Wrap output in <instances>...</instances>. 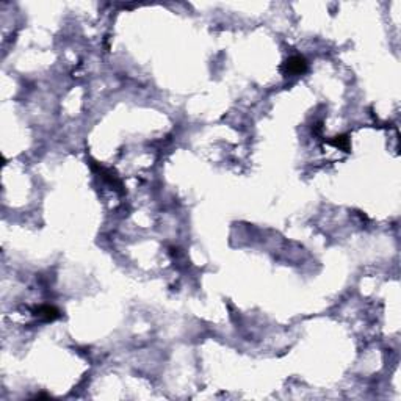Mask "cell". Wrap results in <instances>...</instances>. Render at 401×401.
Instances as JSON below:
<instances>
[{"label": "cell", "instance_id": "7a4b0ae2", "mask_svg": "<svg viewBox=\"0 0 401 401\" xmlns=\"http://www.w3.org/2000/svg\"><path fill=\"white\" fill-rule=\"evenodd\" d=\"M35 315L44 320V322H54L55 318L60 317V312L54 306H39L38 309H35Z\"/></svg>", "mask_w": 401, "mask_h": 401}, {"label": "cell", "instance_id": "3957f363", "mask_svg": "<svg viewBox=\"0 0 401 401\" xmlns=\"http://www.w3.org/2000/svg\"><path fill=\"white\" fill-rule=\"evenodd\" d=\"M331 144H334L335 147H340V149H345L348 150L349 149V139L345 136V135H340V136H335L334 139H331L329 141Z\"/></svg>", "mask_w": 401, "mask_h": 401}, {"label": "cell", "instance_id": "6da1fadb", "mask_svg": "<svg viewBox=\"0 0 401 401\" xmlns=\"http://www.w3.org/2000/svg\"><path fill=\"white\" fill-rule=\"evenodd\" d=\"M282 71L285 75H301L307 71V62L304 57L293 55L290 57L282 66Z\"/></svg>", "mask_w": 401, "mask_h": 401}]
</instances>
